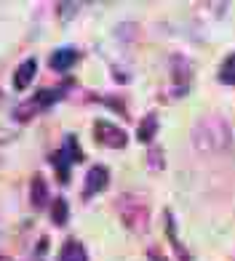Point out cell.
Wrapping results in <instances>:
<instances>
[{
  "mask_svg": "<svg viewBox=\"0 0 235 261\" xmlns=\"http://www.w3.org/2000/svg\"><path fill=\"white\" fill-rule=\"evenodd\" d=\"M193 147L198 152H208V155H214V152H222L227 144H230V136H232V130H230V123L225 120V117H219V115H206L201 117L195 125H193Z\"/></svg>",
  "mask_w": 235,
  "mask_h": 261,
  "instance_id": "6da1fadb",
  "label": "cell"
},
{
  "mask_svg": "<svg viewBox=\"0 0 235 261\" xmlns=\"http://www.w3.org/2000/svg\"><path fill=\"white\" fill-rule=\"evenodd\" d=\"M118 211H121V219L126 221L128 229H134V232H145L147 229L150 213H147V205L142 203V200L126 195V197H121V203H118Z\"/></svg>",
  "mask_w": 235,
  "mask_h": 261,
  "instance_id": "7a4b0ae2",
  "label": "cell"
},
{
  "mask_svg": "<svg viewBox=\"0 0 235 261\" xmlns=\"http://www.w3.org/2000/svg\"><path fill=\"white\" fill-rule=\"evenodd\" d=\"M62 99V91H54V88H45V91H40L35 99H30L27 104H21L19 110H16V117L21 123L25 120H30V117H35L38 112H43V110H49V107L54 104V101H59Z\"/></svg>",
  "mask_w": 235,
  "mask_h": 261,
  "instance_id": "3957f363",
  "label": "cell"
},
{
  "mask_svg": "<svg viewBox=\"0 0 235 261\" xmlns=\"http://www.w3.org/2000/svg\"><path fill=\"white\" fill-rule=\"evenodd\" d=\"M93 134H97V141H102L104 147H112V149L126 147V134L118 125L107 123V120H99L97 125H93Z\"/></svg>",
  "mask_w": 235,
  "mask_h": 261,
  "instance_id": "277c9868",
  "label": "cell"
},
{
  "mask_svg": "<svg viewBox=\"0 0 235 261\" xmlns=\"http://www.w3.org/2000/svg\"><path fill=\"white\" fill-rule=\"evenodd\" d=\"M35 72H38V59H25V62L19 64V69L14 72V88L27 91L30 83L35 80Z\"/></svg>",
  "mask_w": 235,
  "mask_h": 261,
  "instance_id": "5b68a950",
  "label": "cell"
},
{
  "mask_svg": "<svg viewBox=\"0 0 235 261\" xmlns=\"http://www.w3.org/2000/svg\"><path fill=\"white\" fill-rule=\"evenodd\" d=\"M107 179H110L107 168H104V165H93V168L88 171V176H86V197L102 192V189L107 187Z\"/></svg>",
  "mask_w": 235,
  "mask_h": 261,
  "instance_id": "8992f818",
  "label": "cell"
},
{
  "mask_svg": "<svg viewBox=\"0 0 235 261\" xmlns=\"http://www.w3.org/2000/svg\"><path fill=\"white\" fill-rule=\"evenodd\" d=\"M75 62H78V51L75 48H59L51 56V67L56 69V72H67Z\"/></svg>",
  "mask_w": 235,
  "mask_h": 261,
  "instance_id": "52a82bcc",
  "label": "cell"
},
{
  "mask_svg": "<svg viewBox=\"0 0 235 261\" xmlns=\"http://www.w3.org/2000/svg\"><path fill=\"white\" fill-rule=\"evenodd\" d=\"M30 197H32V205H35V208H43L45 203H49V187H45L43 176H35V179H32Z\"/></svg>",
  "mask_w": 235,
  "mask_h": 261,
  "instance_id": "ba28073f",
  "label": "cell"
},
{
  "mask_svg": "<svg viewBox=\"0 0 235 261\" xmlns=\"http://www.w3.org/2000/svg\"><path fill=\"white\" fill-rule=\"evenodd\" d=\"M59 261H88L83 245H80L78 240H67L64 248H62V256H59Z\"/></svg>",
  "mask_w": 235,
  "mask_h": 261,
  "instance_id": "9c48e42d",
  "label": "cell"
},
{
  "mask_svg": "<svg viewBox=\"0 0 235 261\" xmlns=\"http://www.w3.org/2000/svg\"><path fill=\"white\" fill-rule=\"evenodd\" d=\"M51 163H54V168L59 171V179H62L64 184H67V179H69V165H73V158L67 155V149L62 147L56 152V155L51 158Z\"/></svg>",
  "mask_w": 235,
  "mask_h": 261,
  "instance_id": "30bf717a",
  "label": "cell"
},
{
  "mask_svg": "<svg viewBox=\"0 0 235 261\" xmlns=\"http://www.w3.org/2000/svg\"><path fill=\"white\" fill-rule=\"evenodd\" d=\"M155 130H158V117L155 115H147L145 120H142V125H139L136 136H139V141H152V139H155Z\"/></svg>",
  "mask_w": 235,
  "mask_h": 261,
  "instance_id": "8fae6325",
  "label": "cell"
},
{
  "mask_svg": "<svg viewBox=\"0 0 235 261\" xmlns=\"http://www.w3.org/2000/svg\"><path fill=\"white\" fill-rule=\"evenodd\" d=\"M67 216H69L67 200H64V197H56V203H54V208H51V219H54V224L64 227V224H67Z\"/></svg>",
  "mask_w": 235,
  "mask_h": 261,
  "instance_id": "7c38bea8",
  "label": "cell"
},
{
  "mask_svg": "<svg viewBox=\"0 0 235 261\" xmlns=\"http://www.w3.org/2000/svg\"><path fill=\"white\" fill-rule=\"evenodd\" d=\"M219 80L235 86V54H230V56L225 59V64H222V69H219Z\"/></svg>",
  "mask_w": 235,
  "mask_h": 261,
  "instance_id": "4fadbf2b",
  "label": "cell"
},
{
  "mask_svg": "<svg viewBox=\"0 0 235 261\" xmlns=\"http://www.w3.org/2000/svg\"><path fill=\"white\" fill-rule=\"evenodd\" d=\"M64 149H67V155L73 158V163H80V160H83V149L78 147L75 136H64Z\"/></svg>",
  "mask_w": 235,
  "mask_h": 261,
  "instance_id": "5bb4252c",
  "label": "cell"
},
{
  "mask_svg": "<svg viewBox=\"0 0 235 261\" xmlns=\"http://www.w3.org/2000/svg\"><path fill=\"white\" fill-rule=\"evenodd\" d=\"M150 258H152V261H166V258H160V256H158V251H155V248L150 251Z\"/></svg>",
  "mask_w": 235,
  "mask_h": 261,
  "instance_id": "9a60e30c",
  "label": "cell"
}]
</instances>
